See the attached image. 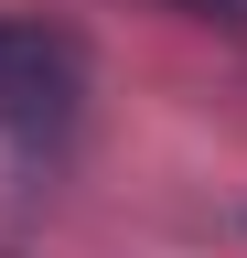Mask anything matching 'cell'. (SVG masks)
<instances>
[{
	"instance_id": "7a4b0ae2",
	"label": "cell",
	"mask_w": 247,
	"mask_h": 258,
	"mask_svg": "<svg viewBox=\"0 0 247 258\" xmlns=\"http://www.w3.org/2000/svg\"><path fill=\"white\" fill-rule=\"evenodd\" d=\"M183 11H204V22H247V0H183Z\"/></svg>"
},
{
	"instance_id": "6da1fadb",
	"label": "cell",
	"mask_w": 247,
	"mask_h": 258,
	"mask_svg": "<svg viewBox=\"0 0 247 258\" xmlns=\"http://www.w3.org/2000/svg\"><path fill=\"white\" fill-rule=\"evenodd\" d=\"M86 108V43L65 22H11L0 11V129L43 140Z\"/></svg>"
}]
</instances>
